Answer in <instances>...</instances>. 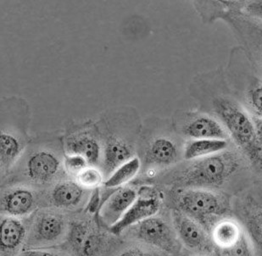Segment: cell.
Here are the masks:
<instances>
[{
    "mask_svg": "<svg viewBox=\"0 0 262 256\" xmlns=\"http://www.w3.org/2000/svg\"><path fill=\"white\" fill-rule=\"evenodd\" d=\"M36 205V195L24 186L9 187L3 193L1 210L9 217H20L29 215Z\"/></svg>",
    "mask_w": 262,
    "mask_h": 256,
    "instance_id": "d6986e66",
    "label": "cell"
},
{
    "mask_svg": "<svg viewBox=\"0 0 262 256\" xmlns=\"http://www.w3.org/2000/svg\"><path fill=\"white\" fill-rule=\"evenodd\" d=\"M90 228L84 222H77L72 225L68 232L70 245L77 254H81L82 247L90 233Z\"/></svg>",
    "mask_w": 262,
    "mask_h": 256,
    "instance_id": "484cf974",
    "label": "cell"
},
{
    "mask_svg": "<svg viewBox=\"0 0 262 256\" xmlns=\"http://www.w3.org/2000/svg\"><path fill=\"white\" fill-rule=\"evenodd\" d=\"M215 245L216 256H256L251 242L237 220L223 217L206 228Z\"/></svg>",
    "mask_w": 262,
    "mask_h": 256,
    "instance_id": "30bf717a",
    "label": "cell"
},
{
    "mask_svg": "<svg viewBox=\"0 0 262 256\" xmlns=\"http://www.w3.org/2000/svg\"><path fill=\"white\" fill-rule=\"evenodd\" d=\"M32 111L27 99L4 97L0 100V167L8 176L23 156L32 140L30 125Z\"/></svg>",
    "mask_w": 262,
    "mask_h": 256,
    "instance_id": "5b68a950",
    "label": "cell"
},
{
    "mask_svg": "<svg viewBox=\"0 0 262 256\" xmlns=\"http://www.w3.org/2000/svg\"><path fill=\"white\" fill-rule=\"evenodd\" d=\"M82 187L87 189H94L100 186H103L104 182V177L101 170L96 166L89 165L84 170H82L78 175L75 178Z\"/></svg>",
    "mask_w": 262,
    "mask_h": 256,
    "instance_id": "d4e9b609",
    "label": "cell"
},
{
    "mask_svg": "<svg viewBox=\"0 0 262 256\" xmlns=\"http://www.w3.org/2000/svg\"><path fill=\"white\" fill-rule=\"evenodd\" d=\"M101 201V194H100V187H97L94 189L92 190L91 195L89 198V204H88V209L89 211L91 213L100 209L102 203Z\"/></svg>",
    "mask_w": 262,
    "mask_h": 256,
    "instance_id": "f546056e",
    "label": "cell"
},
{
    "mask_svg": "<svg viewBox=\"0 0 262 256\" xmlns=\"http://www.w3.org/2000/svg\"><path fill=\"white\" fill-rule=\"evenodd\" d=\"M67 155H77L87 160L89 165L100 169L103 147L96 121L91 120L67 123L63 134Z\"/></svg>",
    "mask_w": 262,
    "mask_h": 256,
    "instance_id": "9c48e42d",
    "label": "cell"
},
{
    "mask_svg": "<svg viewBox=\"0 0 262 256\" xmlns=\"http://www.w3.org/2000/svg\"><path fill=\"white\" fill-rule=\"evenodd\" d=\"M141 161L138 156L117 168L104 182L103 187L108 189H116L134 179L141 170Z\"/></svg>",
    "mask_w": 262,
    "mask_h": 256,
    "instance_id": "603a6c76",
    "label": "cell"
},
{
    "mask_svg": "<svg viewBox=\"0 0 262 256\" xmlns=\"http://www.w3.org/2000/svg\"><path fill=\"white\" fill-rule=\"evenodd\" d=\"M88 190L76 179H63L55 183L50 193V199L56 207L72 209L82 203Z\"/></svg>",
    "mask_w": 262,
    "mask_h": 256,
    "instance_id": "ffe728a7",
    "label": "cell"
},
{
    "mask_svg": "<svg viewBox=\"0 0 262 256\" xmlns=\"http://www.w3.org/2000/svg\"><path fill=\"white\" fill-rule=\"evenodd\" d=\"M161 204L157 191L149 187L148 195H139L120 222L110 229L115 235H120L128 227H134L144 220L156 216L161 208Z\"/></svg>",
    "mask_w": 262,
    "mask_h": 256,
    "instance_id": "2e32d148",
    "label": "cell"
},
{
    "mask_svg": "<svg viewBox=\"0 0 262 256\" xmlns=\"http://www.w3.org/2000/svg\"><path fill=\"white\" fill-rule=\"evenodd\" d=\"M250 168L242 151L232 145L221 153L184 160L171 168L165 179L178 188L218 190Z\"/></svg>",
    "mask_w": 262,
    "mask_h": 256,
    "instance_id": "3957f363",
    "label": "cell"
},
{
    "mask_svg": "<svg viewBox=\"0 0 262 256\" xmlns=\"http://www.w3.org/2000/svg\"><path fill=\"white\" fill-rule=\"evenodd\" d=\"M18 256H63L54 252L40 249H31L24 250Z\"/></svg>",
    "mask_w": 262,
    "mask_h": 256,
    "instance_id": "4dcf8cb0",
    "label": "cell"
},
{
    "mask_svg": "<svg viewBox=\"0 0 262 256\" xmlns=\"http://www.w3.org/2000/svg\"><path fill=\"white\" fill-rule=\"evenodd\" d=\"M255 119V135L247 148L242 151L250 167L262 178V121Z\"/></svg>",
    "mask_w": 262,
    "mask_h": 256,
    "instance_id": "cb8c5ba5",
    "label": "cell"
},
{
    "mask_svg": "<svg viewBox=\"0 0 262 256\" xmlns=\"http://www.w3.org/2000/svg\"><path fill=\"white\" fill-rule=\"evenodd\" d=\"M102 147L100 170L104 181L121 165L136 157L143 121L134 106H117L102 113L96 121Z\"/></svg>",
    "mask_w": 262,
    "mask_h": 256,
    "instance_id": "7a4b0ae2",
    "label": "cell"
},
{
    "mask_svg": "<svg viewBox=\"0 0 262 256\" xmlns=\"http://www.w3.org/2000/svg\"><path fill=\"white\" fill-rule=\"evenodd\" d=\"M185 143L176 132L171 120L148 116L143 121L137 154L141 170L156 173L183 162Z\"/></svg>",
    "mask_w": 262,
    "mask_h": 256,
    "instance_id": "277c9868",
    "label": "cell"
},
{
    "mask_svg": "<svg viewBox=\"0 0 262 256\" xmlns=\"http://www.w3.org/2000/svg\"><path fill=\"white\" fill-rule=\"evenodd\" d=\"M189 93L200 111L223 124L240 151L250 145L255 135V119L231 90L225 72L215 71L196 76Z\"/></svg>",
    "mask_w": 262,
    "mask_h": 256,
    "instance_id": "6da1fadb",
    "label": "cell"
},
{
    "mask_svg": "<svg viewBox=\"0 0 262 256\" xmlns=\"http://www.w3.org/2000/svg\"><path fill=\"white\" fill-rule=\"evenodd\" d=\"M138 197V192L134 187H121L113 190L99 209L102 223L112 228L120 222Z\"/></svg>",
    "mask_w": 262,
    "mask_h": 256,
    "instance_id": "e0dca14e",
    "label": "cell"
},
{
    "mask_svg": "<svg viewBox=\"0 0 262 256\" xmlns=\"http://www.w3.org/2000/svg\"><path fill=\"white\" fill-rule=\"evenodd\" d=\"M89 166L87 160L77 155H67L64 158V170L68 175L76 178L82 170Z\"/></svg>",
    "mask_w": 262,
    "mask_h": 256,
    "instance_id": "4316f807",
    "label": "cell"
},
{
    "mask_svg": "<svg viewBox=\"0 0 262 256\" xmlns=\"http://www.w3.org/2000/svg\"><path fill=\"white\" fill-rule=\"evenodd\" d=\"M234 32L248 59L262 76V20L228 10L221 15Z\"/></svg>",
    "mask_w": 262,
    "mask_h": 256,
    "instance_id": "7c38bea8",
    "label": "cell"
},
{
    "mask_svg": "<svg viewBox=\"0 0 262 256\" xmlns=\"http://www.w3.org/2000/svg\"><path fill=\"white\" fill-rule=\"evenodd\" d=\"M237 218L251 242L256 256H262V204L247 193L235 204Z\"/></svg>",
    "mask_w": 262,
    "mask_h": 256,
    "instance_id": "9a60e30c",
    "label": "cell"
},
{
    "mask_svg": "<svg viewBox=\"0 0 262 256\" xmlns=\"http://www.w3.org/2000/svg\"><path fill=\"white\" fill-rule=\"evenodd\" d=\"M233 141L227 139H197L187 141L183 151L184 160H192L227 151Z\"/></svg>",
    "mask_w": 262,
    "mask_h": 256,
    "instance_id": "44dd1931",
    "label": "cell"
},
{
    "mask_svg": "<svg viewBox=\"0 0 262 256\" xmlns=\"http://www.w3.org/2000/svg\"><path fill=\"white\" fill-rule=\"evenodd\" d=\"M225 75L235 96L254 118L262 121V76L241 48L233 49Z\"/></svg>",
    "mask_w": 262,
    "mask_h": 256,
    "instance_id": "52a82bcc",
    "label": "cell"
},
{
    "mask_svg": "<svg viewBox=\"0 0 262 256\" xmlns=\"http://www.w3.org/2000/svg\"><path fill=\"white\" fill-rule=\"evenodd\" d=\"M132 227L135 239L159 251L173 255L180 250L175 229L161 217L154 216Z\"/></svg>",
    "mask_w": 262,
    "mask_h": 256,
    "instance_id": "4fadbf2b",
    "label": "cell"
},
{
    "mask_svg": "<svg viewBox=\"0 0 262 256\" xmlns=\"http://www.w3.org/2000/svg\"><path fill=\"white\" fill-rule=\"evenodd\" d=\"M171 216L178 239L187 249L199 254L216 256L211 237L200 222L179 209L172 210Z\"/></svg>",
    "mask_w": 262,
    "mask_h": 256,
    "instance_id": "5bb4252c",
    "label": "cell"
},
{
    "mask_svg": "<svg viewBox=\"0 0 262 256\" xmlns=\"http://www.w3.org/2000/svg\"><path fill=\"white\" fill-rule=\"evenodd\" d=\"M27 237V229L16 217H3L0 225V245L3 250H15L21 245Z\"/></svg>",
    "mask_w": 262,
    "mask_h": 256,
    "instance_id": "7402d4cb",
    "label": "cell"
},
{
    "mask_svg": "<svg viewBox=\"0 0 262 256\" xmlns=\"http://www.w3.org/2000/svg\"><path fill=\"white\" fill-rule=\"evenodd\" d=\"M171 122L178 135L186 142L197 139L232 140L223 124L203 111L179 110L174 113Z\"/></svg>",
    "mask_w": 262,
    "mask_h": 256,
    "instance_id": "8fae6325",
    "label": "cell"
},
{
    "mask_svg": "<svg viewBox=\"0 0 262 256\" xmlns=\"http://www.w3.org/2000/svg\"><path fill=\"white\" fill-rule=\"evenodd\" d=\"M238 12L249 17L262 20V0L240 1Z\"/></svg>",
    "mask_w": 262,
    "mask_h": 256,
    "instance_id": "83f0119b",
    "label": "cell"
},
{
    "mask_svg": "<svg viewBox=\"0 0 262 256\" xmlns=\"http://www.w3.org/2000/svg\"><path fill=\"white\" fill-rule=\"evenodd\" d=\"M67 225L64 218L54 212H42L33 223L30 239L35 244H50L56 243L64 236Z\"/></svg>",
    "mask_w": 262,
    "mask_h": 256,
    "instance_id": "ac0fdd59",
    "label": "cell"
},
{
    "mask_svg": "<svg viewBox=\"0 0 262 256\" xmlns=\"http://www.w3.org/2000/svg\"><path fill=\"white\" fill-rule=\"evenodd\" d=\"M175 195L179 210L200 222L205 229L214 220L227 217L230 210L229 198L218 190L178 188Z\"/></svg>",
    "mask_w": 262,
    "mask_h": 256,
    "instance_id": "ba28073f",
    "label": "cell"
},
{
    "mask_svg": "<svg viewBox=\"0 0 262 256\" xmlns=\"http://www.w3.org/2000/svg\"><path fill=\"white\" fill-rule=\"evenodd\" d=\"M118 256H170L163 252L148 250V249H142L138 247H132L125 249L124 251L119 254Z\"/></svg>",
    "mask_w": 262,
    "mask_h": 256,
    "instance_id": "f1b7e54d",
    "label": "cell"
},
{
    "mask_svg": "<svg viewBox=\"0 0 262 256\" xmlns=\"http://www.w3.org/2000/svg\"><path fill=\"white\" fill-rule=\"evenodd\" d=\"M64 158L63 135L40 133L32 138L28 148L12 170L16 169L32 184H51L67 173Z\"/></svg>",
    "mask_w": 262,
    "mask_h": 256,
    "instance_id": "8992f818",
    "label": "cell"
}]
</instances>
